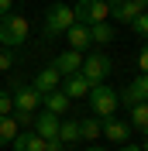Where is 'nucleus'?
<instances>
[{"mask_svg":"<svg viewBox=\"0 0 148 151\" xmlns=\"http://www.w3.org/2000/svg\"><path fill=\"white\" fill-rule=\"evenodd\" d=\"M14 100V120H17V127H28L31 131V124H35V113H38V106H41V96L31 89V86H17V93L10 96Z\"/></svg>","mask_w":148,"mask_h":151,"instance_id":"obj_1","label":"nucleus"},{"mask_svg":"<svg viewBox=\"0 0 148 151\" xmlns=\"http://www.w3.org/2000/svg\"><path fill=\"white\" fill-rule=\"evenodd\" d=\"M110 72H114V62H110V55H107V52H86V55H83L79 76H83L90 86L107 83V79H110Z\"/></svg>","mask_w":148,"mask_h":151,"instance_id":"obj_2","label":"nucleus"},{"mask_svg":"<svg viewBox=\"0 0 148 151\" xmlns=\"http://www.w3.org/2000/svg\"><path fill=\"white\" fill-rule=\"evenodd\" d=\"M86 100H90V110H93V117H100V120L114 117V113H117V106H120V100H117V89H114V86H107V83L93 86Z\"/></svg>","mask_w":148,"mask_h":151,"instance_id":"obj_3","label":"nucleus"},{"mask_svg":"<svg viewBox=\"0 0 148 151\" xmlns=\"http://www.w3.org/2000/svg\"><path fill=\"white\" fill-rule=\"evenodd\" d=\"M28 41V21L21 17V14H4L0 17V48H17Z\"/></svg>","mask_w":148,"mask_h":151,"instance_id":"obj_4","label":"nucleus"},{"mask_svg":"<svg viewBox=\"0 0 148 151\" xmlns=\"http://www.w3.org/2000/svg\"><path fill=\"white\" fill-rule=\"evenodd\" d=\"M73 17H76V24L93 28V24L110 21V10H107V0H79V4L73 7Z\"/></svg>","mask_w":148,"mask_h":151,"instance_id":"obj_5","label":"nucleus"},{"mask_svg":"<svg viewBox=\"0 0 148 151\" xmlns=\"http://www.w3.org/2000/svg\"><path fill=\"white\" fill-rule=\"evenodd\" d=\"M73 24H76V17H73V7H69V4H52V7H48V14H45V35L48 38L65 35Z\"/></svg>","mask_w":148,"mask_h":151,"instance_id":"obj_6","label":"nucleus"},{"mask_svg":"<svg viewBox=\"0 0 148 151\" xmlns=\"http://www.w3.org/2000/svg\"><path fill=\"white\" fill-rule=\"evenodd\" d=\"M107 10H110V21L117 24H131V21L148 10V0H107Z\"/></svg>","mask_w":148,"mask_h":151,"instance_id":"obj_7","label":"nucleus"},{"mask_svg":"<svg viewBox=\"0 0 148 151\" xmlns=\"http://www.w3.org/2000/svg\"><path fill=\"white\" fill-rule=\"evenodd\" d=\"M117 100L128 106V110H131V106H138V103H145V100H148V76L138 72L134 79H131L128 89H117Z\"/></svg>","mask_w":148,"mask_h":151,"instance_id":"obj_8","label":"nucleus"},{"mask_svg":"<svg viewBox=\"0 0 148 151\" xmlns=\"http://www.w3.org/2000/svg\"><path fill=\"white\" fill-rule=\"evenodd\" d=\"M131 127L128 120H117V117H107V120L100 124V137H107L110 144H128L131 141Z\"/></svg>","mask_w":148,"mask_h":151,"instance_id":"obj_9","label":"nucleus"},{"mask_svg":"<svg viewBox=\"0 0 148 151\" xmlns=\"http://www.w3.org/2000/svg\"><path fill=\"white\" fill-rule=\"evenodd\" d=\"M59 86H62V76H59L52 65L38 69V72H35V79H31V89H35L38 96H45V93H55Z\"/></svg>","mask_w":148,"mask_h":151,"instance_id":"obj_10","label":"nucleus"},{"mask_svg":"<svg viewBox=\"0 0 148 151\" xmlns=\"http://www.w3.org/2000/svg\"><path fill=\"white\" fill-rule=\"evenodd\" d=\"M59 120H62V117H55V113L41 110V113H35V124H31V131H35L41 141H52V137H59Z\"/></svg>","mask_w":148,"mask_h":151,"instance_id":"obj_11","label":"nucleus"},{"mask_svg":"<svg viewBox=\"0 0 148 151\" xmlns=\"http://www.w3.org/2000/svg\"><path fill=\"white\" fill-rule=\"evenodd\" d=\"M79 65H83V55H79V52H73V48H65L62 55H55V62H52V69H55L59 76H76L79 72Z\"/></svg>","mask_w":148,"mask_h":151,"instance_id":"obj_12","label":"nucleus"},{"mask_svg":"<svg viewBox=\"0 0 148 151\" xmlns=\"http://www.w3.org/2000/svg\"><path fill=\"white\" fill-rule=\"evenodd\" d=\"M59 89H62V93L69 96V100H83V96H90V89H93V86L86 83V79H83L79 72H76V76H65Z\"/></svg>","mask_w":148,"mask_h":151,"instance_id":"obj_13","label":"nucleus"},{"mask_svg":"<svg viewBox=\"0 0 148 151\" xmlns=\"http://www.w3.org/2000/svg\"><path fill=\"white\" fill-rule=\"evenodd\" d=\"M65 41H69V48H73V52H79V55H83L86 48L93 45V41H90V28H86V24H73V28L65 31Z\"/></svg>","mask_w":148,"mask_h":151,"instance_id":"obj_14","label":"nucleus"},{"mask_svg":"<svg viewBox=\"0 0 148 151\" xmlns=\"http://www.w3.org/2000/svg\"><path fill=\"white\" fill-rule=\"evenodd\" d=\"M69 103H73V100H69L62 89H55V93H45V96H41V106H45L48 113H55V117H65V113H69Z\"/></svg>","mask_w":148,"mask_h":151,"instance_id":"obj_15","label":"nucleus"},{"mask_svg":"<svg viewBox=\"0 0 148 151\" xmlns=\"http://www.w3.org/2000/svg\"><path fill=\"white\" fill-rule=\"evenodd\" d=\"M100 117H83V120H76V127H79V141H86V144H96V137H100Z\"/></svg>","mask_w":148,"mask_h":151,"instance_id":"obj_16","label":"nucleus"},{"mask_svg":"<svg viewBox=\"0 0 148 151\" xmlns=\"http://www.w3.org/2000/svg\"><path fill=\"white\" fill-rule=\"evenodd\" d=\"M10 144H14V151H45V141H41L35 131H21Z\"/></svg>","mask_w":148,"mask_h":151,"instance_id":"obj_17","label":"nucleus"},{"mask_svg":"<svg viewBox=\"0 0 148 151\" xmlns=\"http://www.w3.org/2000/svg\"><path fill=\"white\" fill-rule=\"evenodd\" d=\"M114 38H117V35H114L110 21H103V24H93V28H90V41H93V45H110Z\"/></svg>","mask_w":148,"mask_h":151,"instance_id":"obj_18","label":"nucleus"},{"mask_svg":"<svg viewBox=\"0 0 148 151\" xmlns=\"http://www.w3.org/2000/svg\"><path fill=\"white\" fill-rule=\"evenodd\" d=\"M59 141H62V148L79 144V127H76V120H59Z\"/></svg>","mask_w":148,"mask_h":151,"instance_id":"obj_19","label":"nucleus"},{"mask_svg":"<svg viewBox=\"0 0 148 151\" xmlns=\"http://www.w3.org/2000/svg\"><path fill=\"white\" fill-rule=\"evenodd\" d=\"M128 124H131V127H138V131L148 137V100L138 103V106H131V120H128Z\"/></svg>","mask_w":148,"mask_h":151,"instance_id":"obj_20","label":"nucleus"},{"mask_svg":"<svg viewBox=\"0 0 148 151\" xmlns=\"http://www.w3.org/2000/svg\"><path fill=\"white\" fill-rule=\"evenodd\" d=\"M17 134H21V127H17V120H14V117H0V148H4V144H10Z\"/></svg>","mask_w":148,"mask_h":151,"instance_id":"obj_21","label":"nucleus"},{"mask_svg":"<svg viewBox=\"0 0 148 151\" xmlns=\"http://www.w3.org/2000/svg\"><path fill=\"white\" fill-rule=\"evenodd\" d=\"M131 28H134V35H138V38H145V41H148V10L131 21Z\"/></svg>","mask_w":148,"mask_h":151,"instance_id":"obj_22","label":"nucleus"},{"mask_svg":"<svg viewBox=\"0 0 148 151\" xmlns=\"http://www.w3.org/2000/svg\"><path fill=\"white\" fill-rule=\"evenodd\" d=\"M10 113H14V100L7 89H0V117H10Z\"/></svg>","mask_w":148,"mask_h":151,"instance_id":"obj_23","label":"nucleus"},{"mask_svg":"<svg viewBox=\"0 0 148 151\" xmlns=\"http://www.w3.org/2000/svg\"><path fill=\"white\" fill-rule=\"evenodd\" d=\"M7 69H14V52L10 48H0V72H7Z\"/></svg>","mask_w":148,"mask_h":151,"instance_id":"obj_24","label":"nucleus"},{"mask_svg":"<svg viewBox=\"0 0 148 151\" xmlns=\"http://www.w3.org/2000/svg\"><path fill=\"white\" fill-rule=\"evenodd\" d=\"M138 72H141V76H148V41L141 45V52H138Z\"/></svg>","mask_w":148,"mask_h":151,"instance_id":"obj_25","label":"nucleus"},{"mask_svg":"<svg viewBox=\"0 0 148 151\" xmlns=\"http://www.w3.org/2000/svg\"><path fill=\"white\" fill-rule=\"evenodd\" d=\"M45 151H62V141H59V137H52V141H45Z\"/></svg>","mask_w":148,"mask_h":151,"instance_id":"obj_26","label":"nucleus"},{"mask_svg":"<svg viewBox=\"0 0 148 151\" xmlns=\"http://www.w3.org/2000/svg\"><path fill=\"white\" fill-rule=\"evenodd\" d=\"M10 7H14V0H0V17H4V14H10Z\"/></svg>","mask_w":148,"mask_h":151,"instance_id":"obj_27","label":"nucleus"},{"mask_svg":"<svg viewBox=\"0 0 148 151\" xmlns=\"http://www.w3.org/2000/svg\"><path fill=\"white\" fill-rule=\"evenodd\" d=\"M117 151H141V148H138V144H131V141H128V144H117Z\"/></svg>","mask_w":148,"mask_h":151,"instance_id":"obj_28","label":"nucleus"},{"mask_svg":"<svg viewBox=\"0 0 148 151\" xmlns=\"http://www.w3.org/2000/svg\"><path fill=\"white\" fill-rule=\"evenodd\" d=\"M83 151H107V148H96V144H90V148H83Z\"/></svg>","mask_w":148,"mask_h":151,"instance_id":"obj_29","label":"nucleus"},{"mask_svg":"<svg viewBox=\"0 0 148 151\" xmlns=\"http://www.w3.org/2000/svg\"><path fill=\"white\" fill-rule=\"evenodd\" d=\"M141 151H148V137H145V144H141Z\"/></svg>","mask_w":148,"mask_h":151,"instance_id":"obj_30","label":"nucleus"}]
</instances>
